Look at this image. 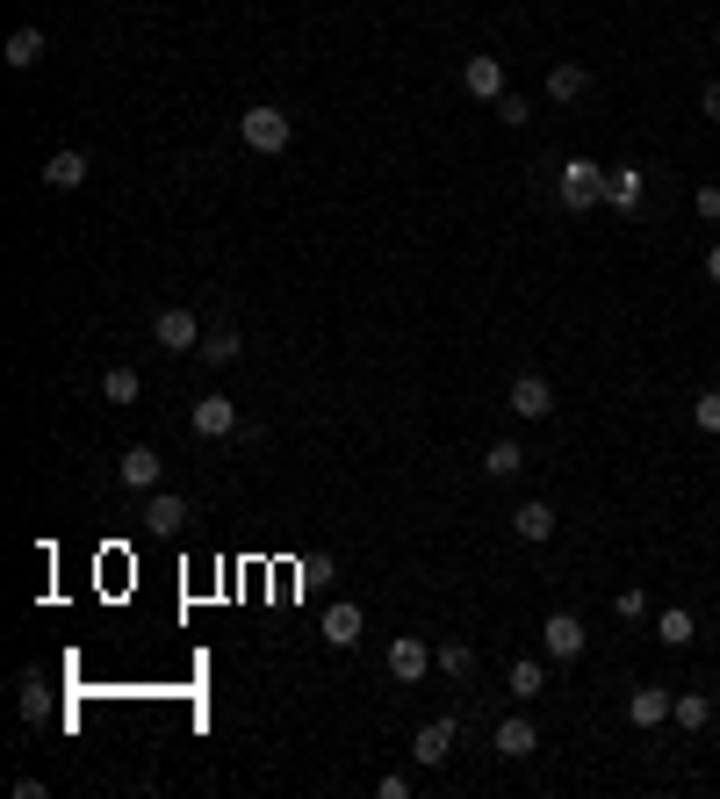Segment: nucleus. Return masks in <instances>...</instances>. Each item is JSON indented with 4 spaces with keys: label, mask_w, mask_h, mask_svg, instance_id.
I'll return each mask as SVG.
<instances>
[{
    "label": "nucleus",
    "mask_w": 720,
    "mask_h": 799,
    "mask_svg": "<svg viewBox=\"0 0 720 799\" xmlns=\"http://www.w3.org/2000/svg\"><path fill=\"white\" fill-rule=\"evenodd\" d=\"M238 137L259 151V159H274V151H288V137H296V122H288L274 101H259V109H245L238 116Z\"/></svg>",
    "instance_id": "obj_1"
},
{
    "label": "nucleus",
    "mask_w": 720,
    "mask_h": 799,
    "mask_svg": "<svg viewBox=\"0 0 720 799\" xmlns=\"http://www.w3.org/2000/svg\"><path fill=\"white\" fill-rule=\"evenodd\" d=\"M605 203V166L599 159H562V209L584 217V209Z\"/></svg>",
    "instance_id": "obj_2"
},
{
    "label": "nucleus",
    "mask_w": 720,
    "mask_h": 799,
    "mask_svg": "<svg viewBox=\"0 0 720 799\" xmlns=\"http://www.w3.org/2000/svg\"><path fill=\"white\" fill-rule=\"evenodd\" d=\"M151 339H159V353H203V317L174 303V310L151 317Z\"/></svg>",
    "instance_id": "obj_3"
},
{
    "label": "nucleus",
    "mask_w": 720,
    "mask_h": 799,
    "mask_svg": "<svg viewBox=\"0 0 720 799\" xmlns=\"http://www.w3.org/2000/svg\"><path fill=\"white\" fill-rule=\"evenodd\" d=\"M188 425H195V440H231V433H238V404H231L224 389H209V396H195Z\"/></svg>",
    "instance_id": "obj_4"
},
{
    "label": "nucleus",
    "mask_w": 720,
    "mask_h": 799,
    "mask_svg": "<svg viewBox=\"0 0 720 799\" xmlns=\"http://www.w3.org/2000/svg\"><path fill=\"white\" fill-rule=\"evenodd\" d=\"M584 620H576V612H548L541 620V649L555 655V663H576V655H584Z\"/></svg>",
    "instance_id": "obj_5"
},
{
    "label": "nucleus",
    "mask_w": 720,
    "mask_h": 799,
    "mask_svg": "<svg viewBox=\"0 0 720 799\" xmlns=\"http://www.w3.org/2000/svg\"><path fill=\"white\" fill-rule=\"evenodd\" d=\"M389 678L396 684H425L433 678V649L418 634H389Z\"/></svg>",
    "instance_id": "obj_6"
},
{
    "label": "nucleus",
    "mask_w": 720,
    "mask_h": 799,
    "mask_svg": "<svg viewBox=\"0 0 720 799\" xmlns=\"http://www.w3.org/2000/svg\"><path fill=\"white\" fill-rule=\"evenodd\" d=\"M454 742H462V728H454V720H425V728L411 734V757H418L425 771H440V763L454 757Z\"/></svg>",
    "instance_id": "obj_7"
},
{
    "label": "nucleus",
    "mask_w": 720,
    "mask_h": 799,
    "mask_svg": "<svg viewBox=\"0 0 720 799\" xmlns=\"http://www.w3.org/2000/svg\"><path fill=\"white\" fill-rule=\"evenodd\" d=\"M504 404H512V418H548V411H555V382L548 375H519L512 389H504Z\"/></svg>",
    "instance_id": "obj_8"
},
{
    "label": "nucleus",
    "mask_w": 720,
    "mask_h": 799,
    "mask_svg": "<svg viewBox=\"0 0 720 799\" xmlns=\"http://www.w3.org/2000/svg\"><path fill=\"white\" fill-rule=\"evenodd\" d=\"M641 188H649L641 166H605V203L620 209V217H634V209H641Z\"/></svg>",
    "instance_id": "obj_9"
},
{
    "label": "nucleus",
    "mask_w": 720,
    "mask_h": 799,
    "mask_svg": "<svg viewBox=\"0 0 720 799\" xmlns=\"http://www.w3.org/2000/svg\"><path fill=\"white\" fill-rule=\"evenodd\" d=\"M0 66H8V72H37V66H43V29L22 22L8 43H0Z\"/></svg>",
    "instance_id": "obj_10"
},
{
    "label": "nucleus",
    "mask_w": 720,
    "mask_h": 799,
    "mask_svg": "<svg viewBox=\"0 0 720 799\" xmlns=\"http://www.w3.org/2000/svg\"><path fill=\"white\" fill-rule=\"evenodd\" d=\"M43 188L51 195H72V188H87V151H51V159H43Z\"/></svg>",
    "instance_id": "obj_11"
},
{
    "label": "nucleus",
    "mask_w": 720,
    "mask_h": 799,
    "mask_svg": "<svg viewBox=\"0 0 720 799\" xmlns=\"http://www.w3.org/2000/svg\"><path fill=\"white\" fill-rule=\"evenodd\" d=\"M361 634H367V612L354 605V598H339V605L325 612V641L332 649H361Z\"/></svg>",
    "instance_id": "obj_12"
},
{
    "label": "nucleus",
    "mask_w": 720,
    "mask_h": 799,
    "mask_svg": "<svg viewBox=\"0 0 720 799\" xmlns=\"http://www.w3.org/2000/svg\"><path fill=\"white\" fill-rule=\"evenodd\" d=\"M462 87H469L476 101H504V95H512V87H504V58H469V66H462Z\"/></svg>",
    "instance_id": "obj_13"
},
{
    "label": "nucleus",
    "mask_w": 720,
    "mask_h": 799,
    "mask_svg": "<svg viewBox=\"0 0 720 799\" xmlns=\"http://www.w3.org/2000/svg\"><path fill=\"white\" fill-rule=\"evenodd\" d=\"M116 475H122V483H130V490H159L166 461H159V447H130V454L116 461Z\"/></svg>",
    "instance_id": "obj_14"
},
{
    "label": "nucleus",
    "mask_w": 720,
    "mask_h": 799,
    "mask_svg": "<svg viewBox=\"0 0 720 799\" xmlns=\"http://www.w3.org/2000/svg\"><path fill=\"white\" fill-rule=\"evenodd\" d=\"M512 533H519V541H555V504H548V497H526V504L512 512Z\"/></svg>",
    "instance_id": "obj_15"
},
{
    "label": "nucleus",
    "mask_w": 720,
    "mask_h": 799,
    "mask_svg": "<svg viewBox=\"0 0 720 799\" xmlns=\"http://www.w3.org/2000/svg\"><path fill=\"white\" fill-rule=\"evenodd\" d=\"M490 742H497V757H512V763H519V757H533V749H541V728L512 713V720H497V734H490Z\"/></svg>",
    "instance_id": "obj_16"
},
{
    "label": "nucleus",
    "mask_w": 720,
    "mask_h": 799,
    "mask_svg": "<svg viewBox=\"0 0 720 799\" xmlns=\"http://www.w3.org/2000/svg\"><path fill=\"white\" fill-rule=\"evenodd\" d=\"M548 95L570 109V101H584V95H591V72L576 66V58H562V66H548Z\"/></svg>",
    "instance_id": "obj_17"
},
{
    "label": "nucleus",
    "mask_w": 720,
    "mask_h": 799,
    "mask_svg": "<svg viewBox=\"0 0 720 799\" xmlns=\"http://www.w3.org/2000/svg\"><path fill=\"white\" fill-rule=\"evenodd\" d=\"M145 526H151V533H180V526H188V497H174V490H151Z\"/></svg>",
    "instance_id": "obj_18"
},
{
    "label": "nucleus",
    "mask_w": 720,
    "mask_h": 799,
    "mask_svg": "<svg viewBox=\"0 0 720 799\" xmlns=\"http://www.w3.org/2000/svg\"><path fill=\"white\" fill-rule=\"evenodd\" d=\"M670 699H678V691H663V684H641L634 699H627L634 728H663V720H670Z\"/></svg>",
    "instance_id": "obj_19"
},
{
    "label": "nucleus",
    "mask_w": 720,
    "mask_h": 799,
    "mask_svg": "<svg viewBox=\"0 0 720 799\" xmlns=\"http://www.w3.org/2000/svg\"><path fill=\"white\" fill-rule=\"evenodd\" d=\"M655 641H663V649H692V641H699V620H692L684 605L655 612Z\"/></svg>",
    "instance_id": "obj_20"
},
{
    "label": "nucleus",
    "mask_w": 720,
    "mask_h": 799,
    "mask_svg": "<svg viewBox=\"0 0 720 799\" xmlns=\"http://www.w3.org/2000/svg\"><path fill=\"white\" fill-rule=\"evenodd\" d=\"M670 720H678L684 734H699L713 720V699H707V691H678V699H670Z\"/></svg>",
    "instance_id": "obj_21"
},
{
    "label": "nucleus",
    "mask_w": 720,
    "mask_h": 799,
    "mask_svg": "<svg viewBox=\"0 0 720 799\" xmlns=\"http://www.w3.org/2000/svg\"><path fill=\"white\" fill-rule=\"evenodd\" d=\"M101 396H109V404H137V396H145V375H137V367H101Z\"/></svg>",
    "instance_id": "obj_22"
},
{
    "label": "nucleus",
    "mask_w": 720,
    "mask_h": 799,
    "mask_svg": "<svg viewBox=\"0 0 720 799\" xmlns=\"http://www.w3.org/2000/svg\"><path fill=\"white\" fill-rule=\"evenodd\" d=\"M433 670H440V678H469V670H476V649H469V641H440Z\"/></svg>",
    "instance_id": "obj_23"
},
{
    "label": "nucleus",
    "mask_w": 720,
    "mask_h": 799,
    "mask_svg": "<svg viewBox=\"0 0 720 799\" xmlns=\"http://www.w3.org/2000/svg\"><path fill=\"white\" fill-rule=\"evenodd\" d=\"M238 353H245V339H238V332H231V325H217V332H203V361H209V367H231V361H238Z\"/></svg>",
    "instance_id": "obj_24"
},
{
    "label": "nucleus",
    "mask_w": 720,
    "mask_h": 799,
    "mask_svg": "<svg viewBox=\"0 0 720 799\" xmlns=\"http://www.w3.org/2000/svg\"><path fill=\"white\" fill-rule=\"evenodd\" d=\"M519 468H526V447H519V440H497V447L483 454V475H497V483H504V475H519Z\"/></svg>",
    "instance_id": "obj_25"
},
{
    "label": "nucleus",
    "mask_w": 720,
    "mask_h": 799,
    "mask_svg": "<svg viewBox=\"0 0 720 799\" xmlns=\"http://www.w3.org/2000/svg\"><path fill=\"white\" fill-rule=\"evenodd\" d=\"M541 691H548V663H533V655L512 663V699H541Z\"/></svg>",
    "instance_id": "obj_26"
},
{
    "label": "nucleus",
    "mask_w": 720,
    "mask_h": 799,
    "mask_svg": "<svg viewBox=\"0 0 720 799\" xmlns=\"http://www.w3.org/2000/svg\"><path fill=\"white\" fill-rule=\"evenodd\" d=\"M692 425H699V433H720V389H699L692 396Z\"/></svg>",
    "instance_id": "obj_27"
},
{
    "label": "nucleus",
    "mask_w": 720,
    "mask_h": 799,
    "mask_svg": "<svg viewBox=\"0 0 720 799\" xmlns=\"http://www.w3.org/2000/svg\"><path fill=\"white\" fill-rule=\"evenodd\" d=\"M497 116H504V130H526V122H533V101H526V95H504Z\"/></svg>",
    "instance_id": "obj_28"
},
{
    "label": "nucleus",
    "mask_w": 720,
    "mask_h": 799,
    "mask_svg": "<svg viewBox=\"0 0 720 799\" xmlns=\"http://www.w3.org/2000/svg\"><path fill=\"white\" fill-rule=\"evenodd\" d=\"M612 612L634 627V620H649V598H641V591H620V598H612Z\"/></svg>",
    "instance_id": "obj_29"
},
{
    "label": "nucleus",
    "mask_w": 720,
    "mask_h": 799,
    "mask_svg": "<svg viewBox=\"0 0 720 799\" xmlns=\"http://www.w3.org/2000/svg\"><path fill=\"white\" fill-rule=\"evenodd\" d=\"M375 792H382V799H411V771H382Z\"/></svg>",
    "instance_id": "obj_30"
},
{
    "label": "nucleus",
    "mask_w": 720,
    "mask_h": 799,
    "mask_svg": "<svg viewBox=\"0 0 720 799\" xmlns=\"http://www.w3.org/2000/svg\"><path fill=\"white\" fill-rule=\"evenodd\" d=\"M692 209H699L707 224H720V188H699V195H692Z\"/></svg>",
    "instance_id": "obj_31"
},
{
    "label": "nucleus",
    "mask_w": 720,
    "mask_h": 799,
    "mask_svg": "<svg viewBox=\"0 0 720 799\" xmlns=\"http://www.w3.org/2000/svg\"><path fill=\"white\" fill-rule=\"evenodd\" d=\"M699 109H707V122H720V80H707V95H699Z\"/></svg>",
    "instance_id": "obj_32"
},
{
    "label": "nucleus",
    "mask_w": 720,
    "mask_h": 799,
    "mask_svg": "<svg viewBox=\"0 0 720 799\" xmlns=\"http://www.w3.org/2000/svg\"><path fill=\"white\" fill-rule=\"evenodd\" d=\"M707 282L720 288V245H713V253H707Z\"/></svg>",
    "instance_id": "obj_33"
},
{
    "label": "nucleus",
    "mask_w": 720,
    "mask_h": 799,
    "mask_svg": "<svg viewBox=\"0 0 720 799\" xmlns=\"http://www.w3.org/2000/svg\"><path fill=\"white\" fill-rule=\"evenodd\" d=\"M713 43H720V22H713Z\"/></svg>",
    "instance_id": "obj_34"
}]
</instances>
